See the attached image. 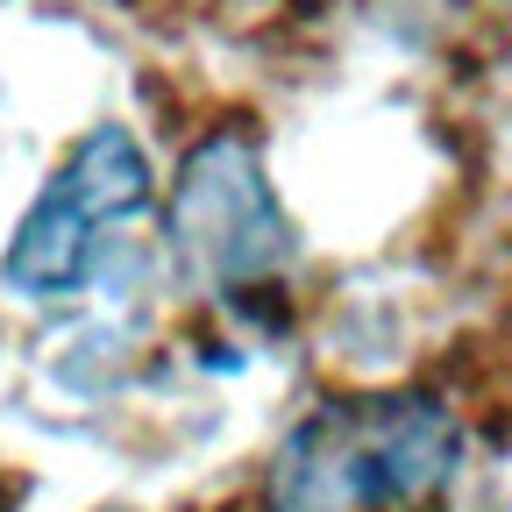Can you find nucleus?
<instances>
[{
  "mask_svg": "<svg viewBox=\"0 0 512 512\" xmlns=\"http://www.w3.org/2000/svg\"><path fill=\"white\" fill-rule=\"evenodd\" d=\"M463 420L427 392H370L306 413L271 456V512H441Z\"/></svg>",
  "mask_w": 512,
  "mask_h": 512,
  "instance_id": "1",
  "label": "nucleus"
},
{
  "mask_svg": "<svg viewBox=\"0 0 512 512\" xmlns=\"http://www.w3.org/2000/svg\"><path fill=\"white\" fill-rule=\"evenodd\" d=\"M150 157L121 121H100L79 136V150L64 157V171L36 192V207L22 214L8 256H0V292H15L29 306L72 299L100 271V235L121 228L128 214L150 207Z\"/></svg>",
  "mask_w": 512,
  "mask_h": 512,
  "instance_id": "2",
  "label": "nucleus"
},
{
  "mask_svg": "<svg viewBox=\"0 0 512 512\" xmlns=\"http://www.w3.org/2000/svg\"><path fill=\"white\" fill-rule=\"evenodd\" d=\"M164 235H171L178 271L207 292L264 285L292 264V221L249 136H207L178 164Z\"/></svg>",
  "mask_w": 512,
  "mask_h": 512,
  "instance_id": "3",
  "label": "nucleus"
}]
</instances>
